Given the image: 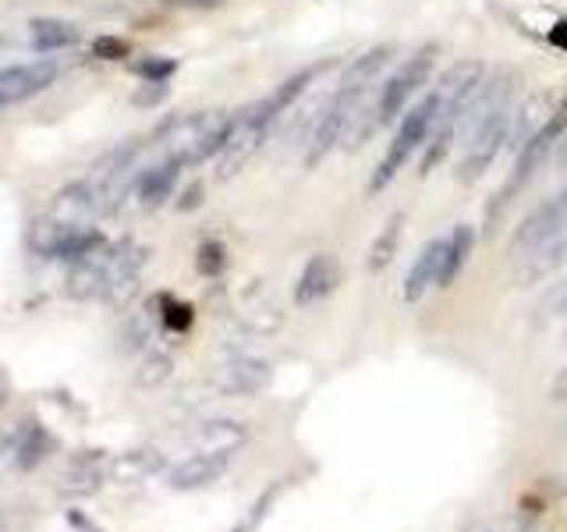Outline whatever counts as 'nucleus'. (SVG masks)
Here are the masks:
<instances>
[{
    "mask_svg": "<svg viewBox=\"0 0 567 532\" xmlns=\"http://www.w3.org/2000/svg\"><path fill=\"white\" fill-rule=\"evenodd\" d=\"M507 124H511V75L504 71L489 85H483V93L472 103V139L457 167L461 185H472L489 171V164L507 139Z\"/></svg>",
    "mask_w": 567,
    "mask_h": 532,
    "instance_id": "1",
    "label": "nucleus"
},
{
    "mask_svg": "<svg viewBox=\"0 0 567 532\" xmlns=\"http://www.w3.org/2000/svg\"><path fill=\"white\" fill-rule=\"evenodd\" d=\"M386 61H390V53L383 47H377V50L362 53V58L348 68L341 89L330 96V103L323 106V114L316 117V129L309 135V150H306V164L309 167H316L319 160H323L337 146V142L344 139L348 121L354 117V111H359V100L365 96V89L377 82V75L386 68Z\"/></svg>",
    "mask_w": 567,
    "mask_h": 532,
    "instance_id": "2",
    "label": "nucleus"
},
{
    "mask_svg": "<svg viewBox=\"0 0 567 532\" xmlns=\"http://www.w3.org/2000/svg\"><path fill=\"white\" fill-rule=\"evenodd\" d=\"M142 263H146V248L132 242L117 245H96L93 253L71 263L68 274V291L79 298H96V295H117L138 277Z\"/></svg>",
    "mask_w": 567,
    "mask_h": 532,
    "instance_id": "3",
    "label": "nucleus"
},
{
    "mask_svg": "<svg viewBox=\"0 0 567 532\" xmlns=\"http://www.w3.org/2000/svg\"><path fill=\"white\" fill-rule=\"evenodd\" d=\"M440 89H433L430 96H422L412 111L404 114V121H401V129H398V135H394V142H390V150H386V156H383V164L377 167V174H372V182H369V188L372 192H380V188H386L390 182H394V174L404 167V160L412 156L425 139H430V129H433V121H436V114H440Z\"/></svg>",
    "mask_w": 567,
    "mask_h": 532,
    "instance_id": "4",
    "label": "nucleus"
},
{
    "mask_svg": "<svg viewBox=\"0 0 567 532\" xmlns=\"http://www.w3.org/2000/svg\"><path fill=\"white\" fill-rule=\"evenodd\" d=\"M564 129H567V111H557L546 124H539V129L528 135V142H522V146H518V164H514V174L507 177V185H504V192H501V200H496L493 217H496V213H501V209L514 200V195H518V192L532 182V177L539 174V167L546 164V156H549V150L557 146V139L564 135Z\"/></svg>",
    "mask_w": 567,
    "mask_h": 532,
    "instance_id": "5",
    "label": "nucleus"
},
{
    "mask_svg": "<svg viewBox=\"0 0 567 532\" xmlns=\"http://www.w3.org/2000/svg\"><path fill=\"white\" fill-rule=\"evenodd\" d=\"M270 124H274V117L266 114L262 103L248 106L245 114H238L235 121H230V135H227L224 150H220V160H217V177H220V182L235 177L248 164V160L256 156V150L262 146L266 132H270Z\"/></svg>",
    "mask_w": 567,
    "mask_h": 532,
    "instance_id": "6",
    "label": "nucleus"
},
{
    "mask_svg": "<svg viewBox=\"0 0 567 532\" xmlns=\"http://www.w3.org/2000/svg\"><path fill=\"white\" fill-rule=\"evenodd\" d=\"M433 58H436V47H422L412 53V58H404V64L386 79V85L380 89V100H377L380 124L394 121L404 111V103L425 85V79H430V71H433Z\"/></svg>",
    "mask_w": 567,
    "mask_h": 532,
    "instance_id": "7",
    "label": "nucleus"
},
{
    "mask_svg": "<svg viewBox=\"0 0 567 532\" xmlns=\"http://www.w3.org/2000/svg\"><path fill=\"white\" fill-rule=\"evenodd\" d=\"M64 75V64L61 61H32V64H11V68H0V111L4 106L22 103L35 93H43L53 82Z\"/></svg>",
    "mask_w": 567,
    "mask_h": 532,
    "instance_id": "8",
    "label": "nucleus"
},
{
    "mask_svg": "<svg viewBox=\"0 0 567 532\" xmlns=\"http://www.w3.org/2000/svg\"><path fill=\"white\" fill-rule=\"evenodd\" d=\"M443 259H447V238H433L422 245V253L415 256L412 270L404 277V301L408 306H415V301L433 288H440V277H443Z\"/></svg>",
    "mask_w": 567,
    "mask_h": 532,
    "instance_id": "9",
    "label": "nucleus"
},
{
    "mask_svg": "<svg viewBox=\"0 0 567 532\" xmlns=\"http://www.w3.org/2000/svg\"><path fill=\"white\" fill-rule=\"evenodd\" d=\"M337 284H341V259H337L333 253H316L306 270H301L298 277V288H295V301L301 309L306 306H316L319 298H327Z\"/></svg>",
    "mask_w": 567,
    "mask_h": 532,
    "instance_id": "10",
    "label": "nucleus"
},
{
    "mask_svg": "<svg viewBox=\"0 0 567 532\" xmlns=\"http://www.w3.org/2000/svg\"><path fill=\"white\" fill-rule=\"evenodd\" d=\"M227 458H230V454H209V451H199V454L185 458L177 469H171L167 483H171V490H203V487H209V483H217V479L227 472Z\"/></svg>",
    "mask_w": 567,
    "mask_h": 532,
    "instance_id": "11",
    "label": "nucleus"
},
{
    "mask_svg": "<svg viewBox=\"0 0 567 532\" xmlns=\"http://www.w3.org/2000/svg\"><path fill=\"white\" fill-rule=\"evenodd\" d=\"M182 160H171V156H164L159 164H153V167H146V171H138V177H135V195H138V203L142 206H159L164 200H171V192H174V185H177V174H182Z\"/></svg>",
    "mask_w": 567,
    "mask_h": 532,
    "instance_id": "12",
    "label": "nucleus"
},
{
    "mask_svg": "<svg viewBox=\"0 0 567 532\" xmlns=\"http://www.w3.org/2000/svg\"><path fill=\"white\" fill-rule=\"evenodd\" d=\"M270 383V366L259 359H230L217 369V387L227 395H256Z\"/></svg>",
    "mask_w": 567,
    "mask_h": 532,
    "instance_id": "13",
    "label": "nucleus"
},
{
    "mask_svg": "<svg viewBox=\"0 0 567 532\" xmlns=\"http://www.w3.org/2000/svg\"><path fill=\"white\" fill-rule=\"evenodd\" d=\"M238 319L252 334H274L284 324V313L266 288H248L238 298Z\"/></svg>",
    "mask_w": 567,
    "mask_h": 532,
    "instance_id": "14",
    "label": "nucleus"
},
{
    "mask_svg": "<svg viewBox=\"0 0 567 532\" xmlns=\"http://www.w3.org/2000/svg\"><path fill=\"white\" fill-rule=\"evenodd\" d=\"M522 270H518V280L522 284H539L546 280L549 274L557 270L560 263H567V238H557V242H546L539 248H532V253L522 256Z\"/></svg>",
    "mask_w": 567,
    "mask_h": 532,
    "instance_id": "15",
    "label": "nucleus"
},
{
    "mask_svg": "<svg viewBox=\"0 0 567 532\" xmlns=\"http://www.w3.org/2000/svg\"><path fill=\"white\" fill-rule=\"evenodd\" d=\"M29 40L35 50H43V53H58V50H68V47H75L82 35L79 29L64 22V18H35V22L29 25Z\"/></svg>",
    "mask_w": 567,
    "mask_h": 532,
    "instance_id": "16",
    "label": "nucleus"
},
{
    "mask_svg": "<svg viewBox=\"0 0 567 532\" xmlns=\"http://www.w3.org/2000/svg\"><path fill=\"white\" fill-rule=\"evenodd\" d=\"M195 440H199V448L209 454H235V448L245 443V426L230 419H213V422H203V430Z\"/></svg>",
    "mask_w": 567,
    "mask_h": 532,
    "instance_id": "17",
    "label": "nucleus"
},
{
    "mask_svg": "<svg viewBox=\"0 0 567 532\" xmlns=\"http://www.w3.org/2000/svg\"><path fill=\"white\" fill-rule=\"evenodd\" d=\"M53 451V440L50 433L43 430L40 422H29L22 433H18V443H14V461H18V469H35L40 461H47V454Z\"/></svg>",
    "mask_w": 567,
    "mask_h": 532,
    "instance_id": "18",
    "label": "nucleus"
},
{
    "mask_svg": "<svg viewBox=\"0 0 567 532\" xmlns=\"http://www.w3.org/2000/svg\"><path fill=\"white\" fill-rule=\"evenodd\" d=\"M472 245H475V235L468 224H457L447 238V259H443V277H440V288H451L457 280V274L465 270V263L472 256Z\"/></svg>",
    "mask_w": 567,
    "mask_h": 532,
    "instance_id": "19",
    "label": "nucleus"
},
{
    "mask_svg": "<svg viewBox=\"0 0 567 532\" xmlns=\"http://www.w3.org/2000/svg\"><path fill=\"white\" fill-rule=\"evenodd\" d=\"M159 466H164V458L156 451H124L111 461V479H117V483H138V479L153 475Z\"/></svg>",
    "mask_w": 567,
    "mask_h": 532,
    "instance_id": "20",
    "label": "nucleus"
},
{
    "mask_svg": "<svg viewBox=\"0 0 567 532\" xmlns=\"http://www.w3.org/2000/svg\"><path fill=\"white\" fill-rule=\"evenodd\" d=\"M330 68V61H323V64H312V68H306V71H298V75L295 79H288V82H284L280 89H277V93L270 96V100H262V106H266V114H270L274 121L284 114V111H288V106L301 96V93H306V89H309V82L316 79V75H323V71Z\"/></svg>",
    "mask_w": 567,
    "mask_h": 532,
    "instance_id": "21",
    "label": "nucleus"
},
{
    "mask_svg": "<svg viewBox=\"0 0 567 532\" xmlns=\"http://www.w3.org/2000/svg\"><path fill=\"white\" fill-rule=\"evenodd\" d=\"M401 224H404V213H394V217L386 221L383 235L369 248V270H383V266H390V259H394V253H398Z\"/></svg>",
    "mask_w": 567,
    "mask_h": 532,
    "instance_id": "22",
    "label": "nucleus"
},
{
    "mask_svg": "<svg viewBox=\"0 0 567 532\" xmlns=\"http://www.w3.org/2000/svg\"><path fill=\"white\" fill-rule=\"evenodd\" d=\"M103 487V472L93 469V466H79V469H71L61 483H58V493L61 497H93L96 490Z\"/></svg>",
    "mask_w": 567,
    "mask_h": 532,
    "instance_id": "23",
    "label": "nucleus"
},
{
    "mask_svg": "<svg viewBox=\"0 0 567 532\" xmlns=\"http://www.w3.org/2000/svg\"><path fill=\"white\" fill-rule=\"evenodd\" d=\"M277 493H280V483L277 487H270V490H266V497H259V501L252 504V511H248V519L235 529V532H252L262 519H266V511H270V504L277 501Z\"/></svg>",
    "mask_w": 567,
    "mask_h": 532,
    "instance_id": "24",
    "label": "nucleus"
},
{
    "mask_svg": "<svg viewBox=\"0 0 567 532\" xmlns=\"http://www.w3.org/2000/svg\"><path fill=\"white\" fill-rule=\"evenodd\" d=\"M224 266H227L224 248H220L217 242H206V245L199 248V270L209 274V277H217V274L224 270Z\"/></svg>",
    "mask_w": 567,
    "mask_h": 532,
    "instance_id": "25",
    "label": "nucleus"
},
{
    "mask_svg": "<svg viewBox=\"0 0 567 532\" xmlns=\"http://www.w3.org/2000/svg\"><path fill=\"white\" fill-rule=\"evenodd\" d=\"M164 324H167L171 330H188V324H192V309L185 306V301H171V298H164Z\"/></svg>",
    "mask_w": 567,
    "mask_h": 532,
    "instance_id": "26",
    "label": "nucleus"
},
{
    "mask_svg": "<svg viewBox=\"0 0 567 532\" xmlns=\"http://www.w3.org/2000/svg\"><path fill=\"white\" fill-rule=\"evenodd\" d=\"M93 53L100 61H117V58H128V43L114 40V35H103V40L93 43Z\"/></svg>",
    "mask_w": 567,
    "mask_h": 532,
    "instance_id": "27",
    "label": "nucleus"
},
{
    "mask_svg": "<svg viewBox=\"0 0 567 532\" xmlns=\"http://www.w3.org/2000/svg\"><path fill=\"white\" fill-rule=\"evenodd\" d=\"M25 529H29L25 511H18V508H0V532H25Z\"/></svg>",
    "mask_w": 567,
    "mask_h": 532,
    "instance_id": "28",
    "label": "nucleus"
},
{
    "mask_svg": "<svg viewBox=\"0 0 567 532\" xmlns=\"http://www.w3.org/2000/svg\"><path fill=\"white\" fill-rule=\"evenodd\" d=\"M138 71H142L146 79H156V82H159V79H167L171 71H174V61H146Z\"/></svg>",
    "mask_w": 567,
    "mask_h": 532,
    "instance_id": "29",
    "label": "nucleus"
},
{
    "mask_svg": "<svg viewBox=\"0 0 567 532\" xmlns=\"http://www.w3.org/2000/svg\"><path fill=\"white\" fill-rule=\"evenodd\" d=\"M68 522H71V525H75L79 532H103V529H100V525H96L93 519H85V514H82V511H71V514H68Z\"/></svg>",
    "mask_w": 567,
    "mask_h": 532,
    "instance_id": "30",
    "label": "nucleus"
},
{
    "mask_svg": "<svg viewBox=\"0 0 567 532\" xmlns=\"http://www.w3.org/2000/svg\"><path fill=\"white\" fill-rule=\"evenodd\" d=\"M549 43H554L557 50H567V22H557L554 29H549Z\"/></svg>",
    "mask_w": 567,
    "mask_h": 532,
    "instance_id": "31",
    "label": "nucleus"
},
{
    "mask_svg": "<svg viewBox=\"0 0 567 532\" xmlns=\"http://www.w3.org/2000/svg\"><path fill=\"white\" fill-rule=\"evenodd\" d=\"M554 398L557 401H567V369L557 377V383H554Z\"/></svg>",
    "mask_w": 567,
    "mask_h": 532,
    "instance_id": "32",
    "label": "nucleus"
},
{
    "mask_svg": "<svg viewBox=\"0 0 567 532\" xmlns=\"http://www.w3.org/2000/svg\"><path fill=\"white\" fill-rule=\"evenodd\" d=\"M8 395H11V383H8V377H4V372H0V408L8 405Z\"/></svg>",
    "mask_w": 567,
    "mask_h": 532,
    "instance_id": "33",
    "label": "nucleus"
},
{
    "mask_svg": "<svg viewBox=\"0 0 567 532\" xmlns=\"http://www.w3.org/2000/svg\"><path fill=\"white\" fill-rule=\"evenodd\" d=\"M472 532H489V529H472Z\"/></svg>",
    "mask_w": 567,
    "mask_h": 532,
    "instance_id": "34",
    "label": "nucleus"
}]
</instances>
